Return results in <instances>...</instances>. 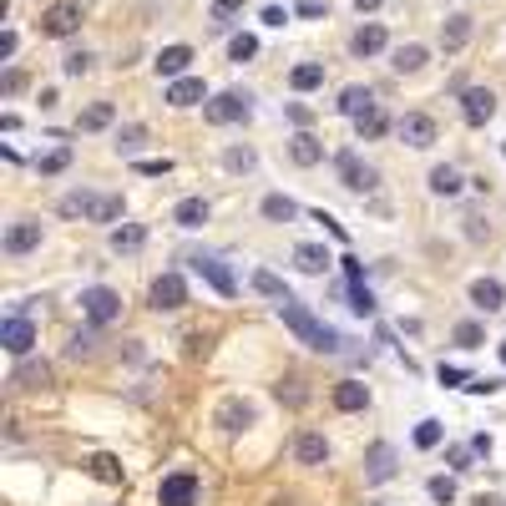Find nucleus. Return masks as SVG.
<instances>
[{
  "mask_svg": "<svg viewBox=\"0 0 506 506\" xmlns=\"http://www.w3.org/2000/svg\"><path fill=\"white\" fill-rule=\"evenodd\" d=\"M279 319H284V330H289V334H299L304 345L319 349V355H345V334L330 330V324H324V319H319L309 304L284 299V304H279Z\"/></svg>",
  "mask_w": 506,
  "mask_h": 506,
  "instance_id": "obj_1",
  "label": "nucleus"
},
{
  "mask_svg": "<svg viewBox=\"0 0 506 506\" xmlns=\"http://www.w3.org/2000/svg\"><path fill=\"white\" fill-rule=\"evenodd\" d=\"M61 213L66 218H92V223H117L126 213V203H122V192H66L61 198Z\"/></svg>",
  "mask_w": 506,
  "mask_h": 506,
  "instance_id": "obj_2",
  "label": "nucleus"
},
{
  "mask_svg": "<svg viewBox=\"0 0 506 506\" xmlns=\"http://www.w3.org/2000/svg\"><path fill=\"white\" fill-rule=\"evenodd\" d=\"M334 173H339V188L345 192H375L380 188V167L375 162H364L355 147L334 152Z\"/></svg>",
  "mask_w": 506,
  "mask_h": 506,
  "instance_id": "obj_3",
  "label": "nucleus"
},
{
  "mask_svg": "<svg viewBox=\"0 0 506 506\" xmlns=\"http://www.w3.org/2000/svg\"><path fill=\"white\" fill-rule=\"evenodd\" d=\"M81 314L92 319L96 330H107V324H117L122 319V294L107 284H92V289H81Z\"/></svg>",
  "mask_w": 506,
  "mask_h": 506,
  "instance_id": "obj_4",
  "label": "nucleus"
},
{
  "mask_svg": "<svg viewBox=\"0 0 506 506\" xmlns=\"http://www.w3.org/2000/svg\"><path fill=\"white\" fill-rule=\"evenodd\" d=\"M203 117L213 126H233V122H249L253 117V96L249 92H218L213 102L203 107Z\"/></svg>",
  "mask_w": 506,
  "mask_h": 506,
  "instance_id": "obj_5",
  "label": "nucleus"
},
{
  "mask_svg": "<svg viewBox=\"0 0 506 506\" xmlns=\"http://www.w3.org/2000/svg\"><path fill=\"white\" fill-rule=\"evenodd\" d=\"M77 31H81V0H56V5L41 11V36L66 41V36H77Z\"/></svg>",
  "mask_w": 506,
  "mask_h": 506,
  "instance_id": "obj_6",
  "label": "nucleus"
},
{
  "mask_svg": "<svg viewBox=\"0 0 506 506\" xmlns=\"http://www.w3.org/2000/svg\"><path fill=\"white\" fill-rule=\"evenodd\" d=\"M396 132H400V143L415 147V152L436 147V137H441V126H436V117H430V111H405V117L396 122Z\"/></svg>",
  "mask_w": 506,
  "mask_h": 506,
  "instance_id": "obj_7",
  "label": "nucleus"
},
{
  "mask_svg": "<svg viewBox=\"0 0 506 506\" xmlns=\"http://www.w3.org/2000/svg\"><path fill=\"white\" fill-rule=\"evenodd\" d=\"M147 304H152L158 314H173V309H183V304H188V279H183V273H162V279H152V289H147Z\"/></svg>",
  "mask_w": 506,
  "mask_h": 506,
  "instance_id": "obj_8",
  "label": "nucleus"
},
{
  "mask_svg": "<svg viewBox=\"0 0 506 506\" xmlns=\"http://www.w3.org/2000/svg\"><path fill=\"white\" fill-rule=\"evenodd\" d=\"M496 102H502V96L491 92V86H466V92H461V122L486 126L491 117H496Z\"/></svg>",
  "mask_w": 506,
  "mask_h": 506,
  "instance_id": "obj_9",
  "label": "nucleus"
},
{
  "mask_svg": "<svg viewBox=\"0 0 506 506\" xmlns=\"http://www.w3.org/2000/svg\"><path fill=\"white\" fill-rule=\"evenodd\" d=\"M390 46V31L380 26V20H364V26H355L345 41V51L355 56V61H364V56H380V51Z\"/></svg>",
  "mask_w": 506,
  "mask_h": 506,
  "instance_id": "obj_10",
  "label": "nucleus"
},
{
  "mask_svg": "<svg viewBox=\"0 0 506 506\" xmlns=\"http://www.w3.org/2000/svg\"><path fill=\"white\" fill-rule=\"evenodd\" d=\"M41 238H46V228H41L36 218H16L11 228H5V243H0V249L11 253V258H26V253L41 249Z\"/></svg>",
  "mask_w": 506,
  "mask_h": 506,
  "instance_id": "obj_11",
  "label": "nucleus"
},
{
  "mask_svg": "<svg viewBox=\"0 0 506 506\" xmlns=\"http://www.w3.org/2000/svg\"><path fill=\"white\" fill-rule=\"evenodd\" d=\"M158 502L162 506H198V476L192 471H173L158 481Z\"/></svg>",
  "mask_w": 506,
  "mask_h": 506,
  "instance_id": "obj_12",
  "label": "nucleus"
},
{
  "mask_svg": "<svg viewBox=\"0 0 506 506\" xmlns=\"http://www.w3.org/2000/svg\"><path fill=\"white\" fill-rule=\"evenodd\" d=\"M0 345L11 349L16 360H26L36 349V324H31V314H11L5 324H0Z\"/></svg>",
  "mask_w": 506,
  "mask_h": 506,
  "instance_id": "obj_13",
  "label": "nucleus"
},
{
  "mask_svg": "<svg viewBox=\"0 0 506 506\" xmlns=\"http://www.w3.org/2000/svg\"><path fill=\"white\" fill-rule=\"evenodd\" d=\"M471 36H476V16H466V11L441 20V51L445 56H461V51L471 46Z\"/></svg>",
  "mask_w": 506,
  "mask_h": 506,
  "instance_id": "obj_14",
  "label": "nucleus"
},
{
  "mask_svg": "<svg viewBox=\"0 0 506 506\" xmlns=\"http://www.w3.org/2000/svg\"><path fill=\"white\" fill-rule=\"evenodd\" d=\"M213 420H218V430H228V436H238V430H249L253 420H258V405H253V400H223L218 405V415H213Z\"/></svg>",
  "mask_w": 506,
  "mask_h": 506,
  "instance_id": "obj_15",
  "label": "nucleus"
},
{
  "mask_svg": "<svg viewBox=\"0 0 506 506\" xmlns=\"http://www.w3.org/2000/svg\"><path fill=\"white\" fill-rule=\"evenodd\" d=\"M188 264H192L198 273H203V279H208L213 289H218L223 299H233V294H238V279H233L228 269H223V258H213V253H192Z\"/></svg>",
  "mask_w": 506,
  "mask_h": 506,
  "instance_id": "obj_16",
  "label": "nucleus"
},
{
  "mask_svg": "<svg viewBox=\"0 0 506 506\" xmlns=\"http://www.w3.org/2000/svg\"><path fill=\"white\" fill-rule=\"evenodd\" d=\"M167 107H177V111H188V107H198V102H208V86H203V77H177V81H167V96H162Z\"/></svg>",
  "mask_w": 506,
  "mask_h": 506,
  "instance_id": "obj_17",
  "label": "nucleus"
},
{
  "mask_svg": "<svg viewBox=\"0 0 506 506\" xmlns=\"http://www.w3.org/2000/svg\"><path fill=\"white\" fill-rule=\"evenodd\" d=\"M390 66H396L400 77H420L430 66V46H420V41H405V46L390 51Z\"/></svg>",
  "mask_w": 506,
  "mask_h": 506,
  "instance_id": "obj_18",
  "label": "nucleus"
},
{
  "mask_svg": "<svg viewBox=\"0 0 506 506\" xmlns=\"http://www.w3.org/2000/svg\"><path fill=\"white\" fill-rule=\"evenodd\" d=\"M355 132H360V143H380L385 132H396V122H390V111L375 102V107H364L360 117H355Z\"/></svg>",
  "mask_w": 506,
  "mask_h": 506,
  "instance_id": "obj_19",
  "label": "nucleus"
},
{
  "mask_svg": "<svg viewBox=\"0 0 506 506\" xmlns=\"http://www.w3.org/2000/svg\"><path fill=\"white\" fill-rule=\"evenodd\" d=\"M152 66H158V77H162V81L188 77V66H192V46H162Z\"/></svg>",
  "mask_w": 506,
  "mask_h": 506,
  "instance_id": "obj_20",
  "label": "nucleus"
},
{
  "mask_svg": "<svg viewBox=\"0 0 506 506\" xmlns=\"http://www.w3.org/2000/svg\"><path fill=\"white\" fill-rule=\"evenodd\" d=\"M289 158L299 162V167H319V162H324V143H319L314 132H294V137H289Z\"/></svg>",
  "mask_w": 506,
  "mask_h": 506,
  "instance_id": "obj_21",
  "label": "nucleus"
},
{
  "mask_svg": "<svg viewBox=\"0 0 506 506\" xmlns=\"http://www.w3.org/2000/svg\"><path fill=\"white\" fill-rule=\"evenodd\" d=\"M396 476V451L380 441V445H370V456H364V481L370 486H380V481H390Z\"/></svg>",
  "mask_w": 506,
  "mask_h": 506,
  "instance_id": "obj_22",
  "label": "nucleus"
},
{
  "mask_svg": "<svg viewBox=\"0 0 506 506\" xmlns=\"http://www.w3.org/2000/svg\"><path fill=\"white\" fill-rule=\"evenodd\" d=\"M208 218H213V203H208V198H183V203L173 208V223L177 228H188V233L192 228H203Z\"/></svg>",
  "mask_w": 506,
  "mask_h": 506,
  "instance_id": "obj_23",
  "label": "nucleus"
},
{
  "mask_svg": "<svg viewBox=\"0 0 506 506\" xmlns=\"http://www.w3.org/2000/svg\"><path fill=\"white\" fill-rule=\"evenodd\" d=\"M426 183H430V192H436V198H456V192L466 188V177H461V167H451V162H436Z\"/></svg>",
  "mask_w": 506,
  "mask_h": 506,
  "instance_id": "obj_24",
  "label": "nucleus"
},
{
  "mask_svg": "<svg viewBox=\"0 0 506 506\" xmlns=\"http://www.w3.org/2000/svg\"><path fill=\"white\" fill-rule=\"evenodd\" d=\"M143 243H147L143 223H122V228H111V233H107V249L111 253H143Z\"/></svg>",
  "mask_w": 506,
  "mask_h": 506,
  "instance_id": "obj_25",
  "label": "nucleus"
},
{
  "mask_svg": "<svg viewBox=\"0 0 506 506\" xmlns=\"http://www.w3.org/2000/svg\"><path fill=\"white\" fill-rule=\"evenodd\" d=\"M294 456H299V466H324L330 461V441L319 430H304L299 441H294Z\"/></svg>",
  "mask_w": 506,
  "mask_h": 506,
  "instance_id": "obj_26",
  "label": "nucleus"
},
{
  "mask_svg": "<svg viewBox=\"0 0 506 506\" xmlns=\"http://www.w3.org/2000/svg\"><path fill=\"white\" fill-rule=\"evenodd\" d=\"M471 304L481 309V314H496V309L506 304V289L496 284V279H476V284H471Z\"/></svg>",
  "mask_w": 506,
  "mask_h": 506,
  "instance_id": "obj_27",
  "label": "nucleus"
},
{
  "mask_svg": "<svg viewBox=\"0 0 506 506\" xmlns=\"http://www.w3.org/2000/svg\"><path fill=\"white\" fill-rule=\"evenodd\" d=\"M258 213H264V223H294L299 218V203L284 198V192H269V198L258 203Z\"/></svg>",
  "mask_w": 506,
  "mask_h": 506,
  "instance_id": "obj_28",
  "label": "nucleus"
},
{
  "mask_svg": "<svg viewBox=\"0 0 506 506\" xmlns=\"http://www.w3.org/2000/svg\"><path fill=\"white\" fill-rule=\"evenodd\" d=\"M289 86H294V92H319V86H324V61H299L289 71Z\"/></svg>",
  "mask_w": 506,
  "mask_h": 506,
  "instance_id": "obj_29",
  "label": "nucleus"
},
{
  "mask_svg": "<svg viewBox=\"0 0 506 506\" xmlns=\"http://www.w3.org/2000/svg\"><path fill=\"white\" fill-rule=\"evenodd\" d=\"M117 122V107L111 102H92V107L77 117V132H102V126H111Z\"/></svg>",
  "mask_w": 506,
  "mask_h": 506,
  "instance_id": "obj_30",
  "label": "nucleus"
},
{
  "mask_svg": "<svg viewBox=\"0 0 506 506\" xmlns=\"http://www.w3.org/2000/svg\"><path fill=\"white\" fill-rule=\"evenodd\" d=\"M294 264H299L304 273H324L330 269V249H324V243H299V249H294Z\"/></svg>",
  "mask_w": 506,
  "mask_h": 506,
  "instance_id": "obj_31",
  "label": "nucleus"
},
{
  "mask_svg": "<svg viewBox=\"0 0 506 506\" xmlns=\"http://www.w3.org/2000/svg\"><path fill=\"white\" fill-rule=\"evenodd\" d=\"M364 107H375V92H370V86H345L339 102H334V111H345V117H360Z\"/></svg>",
  "mask_w": 506,
  "mask_h": 506,
  "instance_id": "obj_32",
  "label": "nucleus"
},
{
  "mask_svg": "<svg viewBox=\"0 0 506 506\" xmlns=\"http://www.w3.org/2000/svg\"><path fill=\"white\" fill-rule=\"evenodd\" d=\"M334 405H339V411H364V405H370V390H364V385H355V380H345V385H334Z\"/></svg>",
  "mask_w": 506,
  "mask_h": 506,
  "instance_id": "obj_33",
  "label": "nucleus"
},
{
  "mask_svg": "<svg viewBox=\"0 0 506 506\" xmlns=\"http://www.w3.org/2000/svg\"><path fill=\"white\" fill-rule=\"evenodd\" d=\"M253 289H258L264 299H273V304L294 299V294H289V284H284V279H279V273H269V269H258V273H253Z\"/></svg>",
  "mask_w": 506,
  "mask_h": 506,
  "instance_id": "obj_34",
  "label": "nucleus"
},
{
  "mask_svg": "<svg viewBox=\"0 0 506 506\" xmlns=\"http://www.w3.org/2000/svg\"><path fill=\"white\" fill-rule=\"evenodd\" d=\"M249 0H208V16H213V31H228V20L243 11Z\"/></svg>",
  "mask_w": 506,
  "mask_h": 506,
  "instance_id": "obj_35",
  "label": "nucleus"
},
{
  "mask_svg": "<svg viewBox=\"0 0 506 506\" xmlns=\"http://www.w3.org/2000/svg\"><path fill=\"white\" fill-rule=\"evenodd\" d=\"M143 143H147V126H122V132H117V152H122V158H137V152H143Z\"/></svg>",
  "mask_w": 506,
  "mask_h": 506,
  "instance_id": "obj_36",
  "label": "nucleus"
},
{
  "mask_svg": "<svg viewBox=\"0 0 506 506\" xmlns=\"http://www.w3.org/2000/svg\"><path fill=\"white\" fill-rule=\"evenodd\" d=\"M71 167V147H56V152H46V158H36V173L41 177H56Z\"/></svg>",
  "mask_w": 506,
  "mask_h": 506,
  "instance_id": "obj_37",
  "label": "nucleus"
},
{
  "mask_svg": "<svg viewBox=\"0 0 506 506\" xmlns=\"http://www.w3.org/2000/svg\"><path fill=\"white\" fill-rule=\"evenodd\" d=\"M253 56H258V36L243 31V36H233V41H228V61L243 66V61H253Z\"/></svg>",
  "mask_w": 506,
  "mask_h": 506,
  "instance_id": "obj_38",
  "label": "nucleus"
},
{
  "mask_svg": "<svg viewBox=\"0 0 506 506\" xmlns=\"http://www.w3.org/2000/svg\"><path fill=\"white\" fill-rule=\"evenodd\" d=\"M456 345L461 349H481V345H486V330H481L476 319H461V324H456Z\"/></svg>",
  "mask_w": 506,
  "mask_h": 506,
  "instance_id": "obj_39",
  "label": "nucleus"
},
{
  "mask_svg": "<svg viewBox=\"0 0 506 506\" xmlns=\"http://www.w3.org/2000/svg\"><path fill=\"white\" fill-rule=\"evenodd\" d=\"M441 441H445V426H441V420H420V426H415V445H420V451H436Z\"/></svg>",
  "mask_w": 506,
  "mask_h": 506,
  "instance_id": "obj_40",
  "label": "nucleus"
},
{
  "mask_svg": "<svg viewBox=\"0 0 506 506\" xmlns=\"http://www.w3.org/2000/svg\"><path fill=\"white\" fill-rule=\"evenodd\" d=\"M349 309H355V314H375V294H370V289L360 284V279H349Z\"/></svg>",
  "mask_w": 506,
  "mask_h": 506,
  "instance_id": "obj_41",
  "label": "nucleus"
},
{
  "mask_svg": "<svg viewBox=\"0 0 506 506\" xmlns=\"http://www.w3.org/2000/svg\"><path fill=\"white\" fill-rule=\"evenodd\" d=\"M253 147H228V152H223V167H228V173H253Z\"/></svg>",
  "mask_w": 506,
  "mask_h": 506,
  "instance_id": "obj_42",
  "label": "nucleus"
},
{
  "mask_svg": "<svg viewBox=\"0 0 506 506\" xmlns=\"http://www.w3.org/2000/svg\"><path fill=\"white\" fill-rule=\"evenodd\" d=\"M86 471H92L96 481H111V486L122 481V466H117V461H111V456H92V461H86Z\"/></svg>",
  "mask_w": 506,
  "mask_h": 506,
  "instance_id": "obj_43",
  "label": "nucleus"
},
{
  "mask_svg": "<svg viewBox=\"0 0 506 506\" xmlns=\"http://www.w3.org/2000/svg\"><path fill=\"white\" fill-rule=\"evenodd\" d=\"M92 51H66V61H61V77H86L92 71Z\"/></svg>",
  "mask_w": 506,
  "mask_h": 506,
  "instance_id": "obj_44",
  "label": "nucleus"
},
{
  "mask_svg": "<svg viewBox=\"0 0 506 506\" xmlns=\"http://www.w3.org/2000/svg\"><path fill=\"white\" fill-rule=\"evenodd\" d=\"M279 400H289V405H304L309 400V390H304V380H279V390H273Z\"/></svg>",
  "mask_w": 506,
  "mask_h": 506,
  "instance_id": "obj_45",
  "label": "nucleus"
},
{
  "mask_svg": "<svg viewBox=\"0 0 506 506\" xmlns=\"http://www.w3.org/2000/svg\"><path fill=\"white\" fill-rule=\"evenodd\" d=\"M11 380H16V385H46L51 370H46V364H20V370H16Z\"/></svg>",
  "mask_w": 506,
  "mask_h": 506,
  "instance_id": "obj_46",
  "label": "nucleus"
},
{
  "mask_svg": "<svg viewBox=\"0 0 506 506\" xmlns=\"http://www.w3.org/2000/svg\"><path fill=\"white\" fill-rule=\"evenodd\" d=\"M430 496H436L441 506H451L456 502V481H451V476H430Z\"/></svg>",
  "mask_w": 506,
  "mask_h": 506,
  "instance_id": "obj_47",
  "label": "nucleus"
},
{
  "mask_svg": "<svg viewBox=\"0 0 506 506\" xmlns=\"http://www.w3.org/2000/svg\"><path fill=\"white\" fill-rule=\"evenodd\" d=\"M294 16H330V0H294Z\"/></svg>",
  "mask_w": 506,
  "mask_h": 506,
  "instance_id": "obj_48",
  "label": "nucleus"
},
{
  "mask_svg": "<svg viewBox=\"0 0 506 506\" xmlns=\"http://www.w3.org/2000/svg\"><path fill=\"white\" fill-rule=\"evenodd\" d=\"M289 16H294V11H289V5H264V26H273V31H279V26H289Z\"/></svg>",
  "mask_w": 506,
  "mask_h": 506,
  "instance_id": "obj_49",
  "label": "nucleus"
},
{
  "mask_svg": "<svg viewBox=\"0 0 506 506\" xmlns=\"http://www.w3.org/2000/svg\"><path fill=\"white\" fill-rule=\"evenodd\" d=\"M137 173H143V177H162V173H173V162H167V158H147V162H137Z\"/></svg>",
  "mask_w": 506,
  "mask_h": 506,
  "instance_id": "obj_50",
  "label": "nucleus"
},
{
  "mask_svg": "<svg viewBox=\"0 0 506 506\" xmlns=\"http://www.w3.org/2000/svg\"><path fill=\"white\" fill-rule=\"evenodd\" d=\"M441 385H461V390H466V385H471V375H466V370H456V364H441Z\"/></svg>",
  "mask_w": 506,
  "mask_h": 506,
  "instance_id": "obj_51",
  "label": "nucleus"
},
{
  "mask_svg": "<svg viewBox=\"0 0 506 506\" xmlns=\"http://www.w3.org/2000/svg\"><path fill=\"white\" fill-rule=\"evenodd\" d=\"M284 117H289L294 126H309V122H314V111H309V107H299V102H289V107H284Z\"/></svg>",
  "mask_w": 506,
  "mask_h": 506,
  "instance_id": "obj_52",
  "label": "nucleus"
},
{
  "mask_svg": "<svg viewBox=\"0 0 506 506\" xmlns=\"http://www.w3.org/2000/svg\"><path fill=\"white\" fill-rule=\"evenodd\" d=\"M506 380H471V385H466V390H471V396H496V390H502Z\"/></svg>",
  "mask_w": 506,
  "mask_h": 506,
  "instance_id": "obj_53",
  "label": "nucleus"
},
{
  "mask_svg": "<svg viewBox=\"0 0 506 506\" xmlns=\"http://www.w3.org/2000/svg\"><path fill=\"white\" fill-rule=\"evenodd\" d=\"M445 461H451L456 471H471V466H466V461H471V451H466V445H451V451H445Z\"/></svg>",
  "mask_w": 506,
  "mask_h": 506,
  "instance_id": "obj_54",
  "label": "nucleus"
},
{
  "mask_svg": "<svg viewBox=\"0 0 506 506\" xmlns=\"http://www.w3.org/2000/svg\"><path fill=\"white\" fill-rule=\"evenodd\" d=\"M92 345H96L92 334H71V355H77V360L81 355H92Z\"/></svg>",
  "mask_w": 506,
  "mask_h": 506,
  "instance_id": "obj_55",
  "label": "nucleus"
},
{
  "mask_svg": "<svg viewBox=\"0 0 506 506\" xmlns=\"http://www.w3.org/2000/svg\"><path fill=\"white\" fill-rule=\"evenodd\" d=\"M16 46H20L16 31H5V36H0V61H11V56H16Z\"/></svg>",
  "mask_w": 506,
  "mask_h": 506,
  "instance_id": "obj_56",
  "label": "nucleus"
},
{
  "mask_svg": "<svg viewBox=\"0 0 506 506\" xmlns=\"http://www.w3.org/2000/svg\"><path fill=\"white\" fill-rule=\"evenodd\" d=\"M20 86H26V77H20L16 66H11V71H5V96H16V92H20Z\"/></svg>",
  "mask_w": 506,
  "mask_h": 506,
  "instance_id": "obj_57",
  "label": "nucleus"
},
{
  "mask_svg": "<svg viewBox=\"0 0 506 506\" xmlns=\"http://www.w3.org/2000/svg\"><path fill=\"white\" fill-rule=\"evenodd\" d=\"M314 218H319V223H324V228H330V233H334V238H339V243H345V228H339V223H334V218H330V213H314Z\"/></svg>",
  "mask_w": 506,
  "mask_h": 506,
  "instance_id": "obj_58",
  "label": "nucleus"
},
{
  "mask_svg": "<svg viewBox=\"0 0 506 506\" xmlns=\"http://www.w3.org/2000/svg\"><path fill=\"white\" fill-rule=\"evenodd\" d=\"M471 451L476 456H491V436H471Z\"/></svg>",
  "mask_w": 506,
  "mask_h": 506,
  "instance_id": "obj_59",
  "label": "nucleus"
},
{
  "mask_svg": "<svg viewBox=\"0 0 506 506\" xmlns=\"http://www.w3.org/2000/svg\"><path fill=\"white\" fill-rule=\"evenodd\" d=\"M349 5H355L360 16H370V11H380V5H385V0H349Z\"/></svg>",
  "mask_w": 506,
  "mask_h": 506,
  "instance_id": "obj_60",
  "label": "nucleus"
},
{
  "mask_svg": "<svg viewBox=\"0 0 506 506\" xmlns=\"http://www.w3.org/2000/svg\"><path fill=\"white\" fill-rule=\"evenodd\" d=\"M476 506H506V502H502V496H481Z\"/></svg>",
  "mask_w": 506,
  "mask_h": 506,
  "instance_id": "obj_61",
  "label": "nucleus"
},
{
  "mask_svg": "<svg viewBox=\"0 0 506 506\" xmlns=\"http://www.w3.org/2000/svg\"><path fill=\"white\" fill-rule=\"evenodd\" d=\"M502 364H506V345H502Z\"/></svg>",
  "mask_w": 506,
  "mask_h": 506,
  "instance_id": "obj_62",
  "label": "nucleus"
}]
</instances>
